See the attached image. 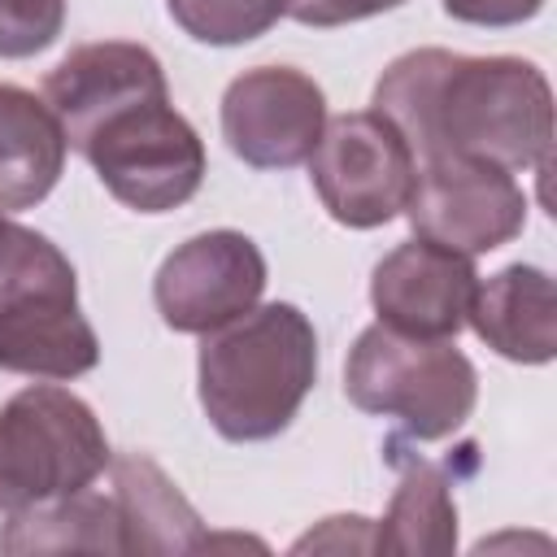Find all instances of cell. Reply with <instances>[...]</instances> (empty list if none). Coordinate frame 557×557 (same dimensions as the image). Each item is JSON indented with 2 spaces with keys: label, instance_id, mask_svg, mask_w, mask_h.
<instances>
[{
  "label": "cell",
  "instance_id": "13",
  "mask_svg": "<svg viewBox=\"0 0 557 557\" xmlns=\"http://www.w3.org/2000/svg\"><path fill=\"white\" fill-rule=\"evenodd\" d=\"M65 131L44 96L0 83V209H35L65 170Z\"/></svg>",
  "mask_w": 557,
  "mask_h": 557
},
{
  "label": "cell",
  "instance_id": "3",
  "mask_svg": "<svg viewBox=\"0 0 557 557\" xmlns=\"http://www.w3.org/2000/svg\"><path fill=\"white\" fill-rule=\"evenodd\" d=\"M344 392L361 413L392 418L413 440H444L474 413L479 374L453 339H418L374 322L348 348Z\"/></svg>",
  "mask_w": 557,
  "mask_h": 557
},
{
  "label": "cell",
  "instance_id": "18",
  "mask_svg": "<svg viewBox=\"0 0 557 557\" xmlns=\"http://www.w3.org/2000/svg\"><path fill=\"white\" fill-rule=\"evenodd\" d=\"M39 300H78L70 257L0 209V318Z\"/></svg>",
  "mask_w": 557,
  "mask_h": 557
},
{
  "label": "cell",
  "instance_id": "6",
  "mask_svg": "<svg viewBox=\"0 0 557 557\" xmlns=\"http://www.w3.org/2000/svg\"><path fill=\"white\" fill-rule=\"evenodd\" d=\"M413 170L418 161L409 144L374 109L326 117L322 139L309 152V178L322 209L352 231H374L405 213Z\"/></svg>",
  "mask_w": 557,
  "mask_h": 557
},
{
  "label": "cell",
  "instance_id": "10",
  "mask_svg": "<svg viewBox=\"0 0 557 557\" xmlns=\"http://www.w3.org/2000/svg\"><path fill=\"white\" fill-rule=\"evenodd\" d=\"M479 287L474 257L422 235L396 244L370 274V305L383 326L418 339H457Z\"/></svg>",
  "mask_w": 557,
  "mask_h": 557
},
{
  "label": "cell",
  "instance_id": "21",
  "mask_svg": "<svg viewBox=\"0 0 557 557\" xmlns=\"http://www.w3.org/2000/svg\"><path fill=\"white\" fill-rule=\"evenodd\" d=\"M400 4L409 0H287V17H296L300 26L331 30V26H348V22H361V17L400 9Z\"/></svg>",
  "mask_w": 557,
  "mask_h": 557
},
{
  "label": "cell",
  "instance_id": "4",
  "mask_svg": "<svg viewBox=\"0 0 557 557\" xmlns=\"http://www.w3.org/2000/svg\"><path fill=\"white\" fill-rule=\"evenodd\" d=\"M113 453L96 409L70 387L30 383L0 409V513L91 487Z\"/></svg>",
  "mask_w": 557,
  "mask_h": 557
},
{
  "label": "cell",
  "instance_id": "8",
  "mask_svg": "<svg viewBox=\"0 0 557 557\" xmlns=\"http://www.w3.org/2000/svg\"><path fill=\"white\" fill-rule=\"evenodd\" d=\"M265 292V257L244 231H200L178 244L157 278L152 300L170 331L205 335L239 313H248Z\"/></svg>",
  "mask_w": 557,
  "mask_h": 557
},
{
  "label": "cell",
  "instance_id": "12",
  "mask_svg": "<svg viewBox=\"0 0 557 557\" xmlns=\"http://www.w3.org/2000/svg\"><path fill=\"white\" fill-rule=\"evenodd\" d=\"M466 326L518 366H544L557 357V287L540 265H505L492 278H479Z\"/></svg>",
  "mask_w": 557,
  "mask_h": 557
},
{
  "label": "cell",
  "instance_id": "22",
  "mask_svg": "<svg viewBox=\"0 0 557 557\" xmlns=\"http://www.w3.org/2000/svg\"><path fill=\"white\" fill-rule=\"evenodd\" d=\"M544 9V0H444V13L466 26H522Z\"/></svg>",
  "mask_w": 557,
  "mask_h": 557
},
{
  "label": "cell",
  "instance_id": "2",
  "mask_svg": "<svg viewBox=\"0 0 557 557\" xmlns=\"http://www.w3.org/2000/svg\"><path fill=\"white\" fill-rule=\"evenodd\" d=\"M196 383L200 409L222 440H274L318 383V331L287 300L252 305L200 335Z\"/></svg>",
  "mask_w": 557,
  "mask_h": 557
},
{
  "label": "cell",
  "instance_id": "5",
  "mask_svg": "<svg viewBox=\"0 0 557 557\" xmlns=\"http://www.w3.org/2000/svg\"><path fill=\"white\" fill-rule=\"evenodd\" d=\"M104 191L135 213H170L205 183V144L170 96L139 100L113 113L78 148Z\"/></svg>",
  "mask_w": 557,
  "mask_h": 557
},
{
  "label": "cell",
  "instance_id": "7",
  "mask_svg": "<svg viewBox=\"0 0 557 557\" xmlns=\"http://www.w3.org/2000/svg\"><path fill=\"white\" fill-rule=\"evenodd\" d=\"M413 235L444 244L453 252L479 257L527 226V196L509 170L474 157H431L418 161L405 200Z\"/></svg>",
  "mask_w": 557,
  "mask_h": 557
},
{
  "label": "cell",
  "instance_id": "1",
  "mask_svg": "<svg viewBox=\"0 0 557 557\" xmlns=\"http://www.w3.org/2000/svg\"><path fill=\"white\" fill-rule=\"evenodd\" d=\"M374 113L396 126L413 161L474 157L509 174L548 170L553 91L544 70L522 57L413 48L374 83Z\"/></svg>",
  "mask_w": 557,
  "mask_h": 557
},
{
  "label": "cell",
  "instance_id": "11",
  "mask_svg": "<svg viewBox=\"0 0 557 557\" xmlns=\"http://www.w3.org/2000/svg\"><path fill=\"white\" fill-rule=\"evenodd\" d=\"M170 96L161 61L144 44L104 39V44H78L70 57L44 78V100L57 113L65 144L78 152L113 113Z\"/></svg>",
  "mask_w": 557,
  "mask_h": 557
},
{
  "label": "cell",
  "instance_id": "17",
  "mask_svg": "<svg viewBox=\"0 0 557 557\" xmlns=\"http://www.w3.org/2000/svg\"><path fill=\"white\" fill-rule=\"evenodd\" d=\"M370 553H405V557L457 553V500L440 466L431 461L405 466L383 522H374Z\"/></svg>",
  "mask_w": 557,
  "mask_h": 557
},
{
  "label": "cell",
  "instance_id": "16",
  "mask_svg": "<svg viewBox=\"0 0 557 557\" xmlns=\"http://www.w3.org/2000/svg\"><path fill=\"white\" fill-rule=\"evenodd\" d=\"M65 548H91V553H126L122 544V513L113 492L100 496L91 487L52 496L26 509H13L0 531V553H65Z\"/></svg>",
  "mask_w": 557,
  "mask_h": 557
},
{
  "label": "cell",
  "instance_id": "20",
  "mask_svg": "<svg viewBox=\"0 0 557 557\" xmlns=\"http://www.w3.org/2000/svg\"><path fill=\"white\" fill-rule=\"evenodd\" d=\"M65 0H0V57L22 61L57 44Z\"/></svg>",
  "mask_w": 557,
  "mask_h": 557
},
{
  "label": "cell",
  "instance_id": "19",
  "mask_svg": "<svg viewBox=\"0 0 557 557\" xmlns=\"http://www.w3.org/2000/svg\"><path fill=\"white\" fill-rule=\"evenodd\" d=\"M165 9L183 35L213 48L248 44L287 17V0H165Z\"/></svg>",
  "mask_w": 557,
  "mask_h": 557
},
{
  "label": "cell",
  "instance_id": "15",
  "mask_svg": "<svg viewBox=\"0 0 557 557\" xmlns=\"http://www.w3.org/2000/svg\"><path fill=\"white\" fill-rule=\"evenodd\" d=\"M113 500L122 513L126 553H196L209 544L200 513L165 479V470L139 453L113 457Z\"/></svg>",
  "mask_w": 557,
  "mask_h": 557
},
{
  "label": "cell",
  "instance_id": "14",
  "mask_svg": "<svg viewBox=\"0 0 557 557\" xmlns=\"http://www.w3.org/2000/svg\"><path fill=\"white\" fill-rule=\"evenodd\" d=\"M100 361V339L78 300H39L0 318V370L70 383Z\"/></svg>",
  "mask_w": 557,
  "mask_h": 557
},
{
  "label": "cell",
  "instance_id": "9",
  "mask_svg": "<svg viewBox=\"0 0 557 557\" xmlns=\"http://www.w3.org/2000/svg\"><path fill=\"white\" fill-rule=\"evenodd\" d=\"M322 126L326 96L296 65L244 70L222 96V139L252 170H292L309 161Z\"/></svg>",
  "mask_w": 557,
  "mask_h": 557
}]
</instances>
